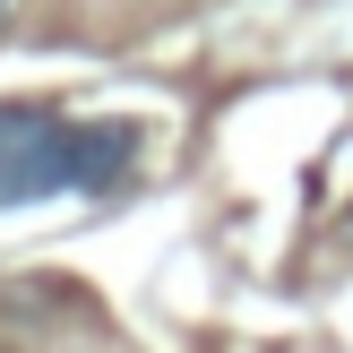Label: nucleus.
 <instances>
[{
    "label": "nucleus",
    "mask_w": 353,
    "mask_h": 353,
    "mask_svg": "<svg viewBox=\"0 0 353 353\" xmlns=\"http://www.w3.org/2000/svg\"><path fill=\"white\" fill-rule=\"evenodd\" d=\"M138 164L130 121H78L52 103H0V207H34L61 190H112Z\"/></svg>",
    "instance_id": "nucleus-1"
}]
</instances>
